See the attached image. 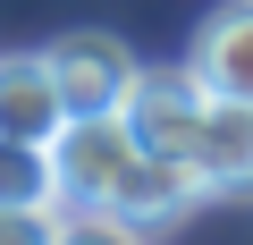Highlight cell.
Here are the masks:
<instances>
[{"instance_id":"cell-1","label":"cell","mask_w":253,"mask_h":245,"mask_svg":"<svg viewBox=\"0 0 253 245\" xmlns=\"http://www.w3.org/2000/svg\"><path fill=\"white\" fill-rule=\"evenodd\" d=\"M144 161L135 127H126L118 110H93V118H68V127L51 136V169H59V203L68 211H110L118 178Z\"/></svg>"},{"instance_id":"cell-2","label":"cell","mask_w":253,"mask_h":245,"mask_svg":"<svg viewBox=\"0 0 253 245\" xmlns=\"http://www.w3.org/2000/svg\"><path fill=\"white\" fill-rule=\"evenodd\" d=\"M203 110H211V93H203L194 68H135V85H126V101H118V118L135 127V144L169 152V161H186Z\"/></svg>"},{"instance_id":"cell-3","label":"cell","mask_w":253,"mask_h":245,"mask_svg":"<svg viewBox=\"0 0 253 245\" xmlns=\"http://www.w3.org/2000/svg\"><path fill=\"white\" fill-rule=\"evenodd\" d=\"M42 59H51V76H59V101H68V118L118 110V101H126V85H135V51H126L118 34H93V26L59 34Z\"/></svg>"},{"instance_id":"cell-4","label":"cell","mask_w":253,"mask_h":245,"mask_svg":"<svg viewBox=\"0 0 253 245\" xmlns=\"http://www.w3.org/2000/svg\"><path fill=\"white\" fill-rule=\"evenodd\" d=\"M186 161H194L203 195H253V101H219V93H211Z\"/></svg>"},{"instance_id":"cell-5","label":"cell","mask_w":253,"mask_h":245,"mask_svg":"<svg viewBox=\"0 0 253 245\" xmlns=\"http://www.w3.org/2000/svg\"><path fill=\"white\" fill-rule=\"evenodd\" d=\"M68 127V101H59V76L42 51H0V136L17 144H51Z\"/></svg>"},{"instance_id":"cell-6","label":"cell","mask_w":253,"mask_h":245,"mask_svg":"<svg viewBox=\"0 0 253 245\" xmlns=\"http://www.w3.org/2000/svg\"><path fill=\"white\" fill-rule=\"evenodd\" d=\"M203 203V178H194V161H169V152H144L135 169L118 178V195H110V220H135V228H161V220H186Z\"/></svg>"},{"instance_id":"cell-7","label":"cell","mask_w":253,"mask_h":245,"mask_svg":"<svg viewBox=\"0 0 253 245\" xmlns=\"http://www.w3.org/2000/svg\"><path fill=\"white\" fill-rule=\"evenodd\" d=\"M186 68L203 76V93H219V101H253V0L219 9V17L194 34V59H186Z\"/></svg>"},{"instance_id":"cell-8","label":"cell","mask_w":253,"mask_h":245,"mask_svg":"<svg viewBox=\"0 0 253 245\" xmlns=\"http://www.w3.org/2000/svg\"><path fill=\"white\" fill-rule=\"evenodd\" d=\"M0 211H59L51 144H17V136H0Z\"/></svg>"},{"instance_id":"cell-9","label":"cell","mask_w":253,"mask_h":245,"mask_svg":"<svg viewBox=\"0 0 253 245\" xmlns=\"http://www.w3.org/2000/svg\"><path fill=\"white\" fill-rule=\"evenodd\" d=\"M51 245H144V228H135V220H110V211H68V203H59Z\"/></svg>"},{"instance_id":"cell-10","label":"cell","mask_w":253,"mask_h":245,"mask_svg":"<svg viewBox=\"0 0 253 245\" xmlns=\"http://www.w3.org/2000/svg\"><path fill=\"white\" fill-rule=\"evenodd\" d=\"M59 211H0V245H51Z\"/></svg>"}]
</instances>
